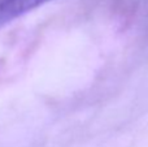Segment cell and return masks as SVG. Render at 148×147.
Segmentation results:
<instances>
[{"instance_id":"obj_1","label":"cell","mask_w":148,"mask_h":147,"mask_svg":"<svg viewBox=\"0 0 148 147\" xmlns=\"http://www.w3.org/2000/svg\"><path fill=\"white\" fill-rule=\"evenodd\" d=\"M51 0H0V29Z\"/></svg>"}]
</instances>
